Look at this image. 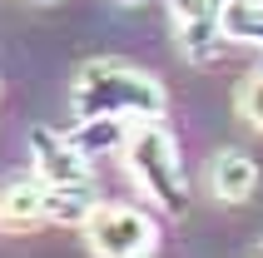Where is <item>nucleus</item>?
Segmentation results:
<instances>
[{
	"label": "nucleus",
	"mask_w": 263,
	"mask_h": 258,
	"mask_svg": "<svg viewBox=\"0 0 263 258\" xmlns=\"http://www.w3.org/2000/svg\"><path fill=\"white\" fill-rule=\"evenodd\" d=\"M258 189V164L243 149H219L209 159V194L219 204H249Z\"/></svg>",
	"instance_id": "423d86ee"
},
{
	"label": "nucleus",
	"mask_w": 263,
	"mask_h": 258,
	"mask_svg": "<svg viewBox=\"0 0 263 258\" xmlns=\"http://www.w3.org/2000/svg\"><path fill=\"white\" fill-rule=\"evenodd\" d=\"M30 169L40 174L45 184H80V179H95V164L74 149L70 134L45 129V124L30 129Z\"/></svg>",
	"instance_id": "20e7f679"
},
{
	"label": "nucleus",
	"mask_w": 263,
	"mask_h": 258,
	"mask_svg": "<svg viewBox=\"0 0 263 258\" xmlns=\"http://www.w3.org/2000/svg\"><path fill=\"white\" fill-rule=\"evenodd\" d=\"M174 30H179V50H184V60H194V65H214V60H223V50L234 45L223 15H214V10L184 15V20H174Z\"/></svg>",
	"instance_id": "39448f33"
},
{
	"label": "nucleus",
	"mask_w": 263,
	"mask_h": 258,
	"mask_svg": "<svg viewBox=\"0 0 263 258\" xmlns=\"http://www.w3.org/2000/svg\"><path fill=\"white\" fill-rule=\"evenodd\" d=\"M80 233L95 258H144L159 244V224L134 204H100Z\"/></svg>",
	"instance_id": "7ed1b4c3"
},
{
	"label": "nucleus",
	"mask_w": 263,
	"mask_h": 258,
	"mask_svg": "<svg viewBox=\"0 0 263 258\" xmlns=\"http://www.w3.org/2000/svg\"><path fill=\"white\" fill-rule=\"evenodd\" d=\"M129 129H134L129 119H74L70 139H74V149L95 164V159H104V154H124Z\"/></svg>",
	"instance_id": "1a4fd4ad"
},
{
	"label": "nucleus",
	"mask_w": 263,
	"mask_h": 258,
	"mask_svg": "<svg viewBox=\"0 0 263 258\" xmlns=\"http://www.w3.org/2000/svg\"><path fill=\"white\" fill-rule=\"evenodd\" d=\"M234 109H238V119H243L249 129H258V134H263V70H253L249 80L238 85Z\"/></svg>",
	"instance_id": "9b49d317"
},
{
	"label": "nucleus",
	"mask_w": 263,
	"mask_h": 258,
	"mask_svg": "<svg viewBox=\"0 0 263 258\" xmlns=\"http://www.w3.org/2000/svg\"><path fill=\"white\" fill-rule=\"evenodd\" d=\"M0 224H5V229L50 224V218H45V179L35 169L30 174H10V179L0 184Z\"/></svg>",
	"instance_id": "0eeeda50"
},
{
	"label": "nucleus",
	"mask_w": 263,
	"mask_h": 258,
	"mask_svg": "<svg viewBox=\"0 0 263 258\" xmlns=\"http://www.w3.org/2000/svg\"><path fill=\"white\" fill-rule=\"evenodd\" d=\"M169 109V89L159 85V75L139 70L129 60H89L80 65L70 85V115L74 119H164Z\"/></svg>",
	"instance_id": "f257e3e1"
},
{
	"label": "nucleus",
	"mask_w": 263,
	"mask_h": 258,
	"mask_svg": "<svg viewBox=\"0 0 263 258\" xmlns=\"http://www.w3.org/2000/svg\"><path fill=\"white\" fill-rule=\"evenodd\" d=\"M124 169L139 184L159 214H184L189 209V174H184V154H179V139L164 129V119H144V124L129 129V144H124Z\"/></svg>",
	"instance_id": "f03ea898"
},
{
	"label": "nucleus",
	"mask_w": 263,
	"mask_h": 258,
	"mask_svg": "<svg viewBox=\"0 0 263 258\" xmlns=\"http://www.w3.org/2000/svg\"><path fill=\"white\" fill-rule=\"evenodd\" d=\"M194 10H204V0H169V15H174V20H184V15H194Z\"/></svg>",
	"instance_id": "f8f14e48"
},
{
	"label": "nucleus",
	"mask_w": 263,
	"mask_h": 258,
	"mask_svg": "<svg viewBox=\"0 0 263 258\" xmlns=\"http://www.w3.org/2000/svg\"><path fill=\"white\" fill-rule=\"evenodd\" d=\"M100 189L95 179H80V184H45V218L50 224H70V229H85L89 214L100 209Z\"/></svg>",
	"instance_id": "6e6552de"
},
{
	"label": "nucleus",
	"mask_w": 263,
	"mask_h": 258,
	"mask_svg": "<svg viewBox=\"0 0 263 258\" xmlns=\"http://www.w3.org/2000/svg\"><path fill=\"white\" fill-rule=\"evenodd\" d=\"M40 5H55V0H40Z\"/></svg>",
	"instance_id": "2eb2a0df"
},
{
	"label": "nucleus",
	"mask_w": 263,
	"mask_h": 258,
	"mask_svg": "<svg viewBox=\"0 0 263 258\" xmlns=\"http://www.w3.org/2000/svg\"><path fill=\"white\" fill-rule=\"evenodd\" d=\"M223 25H229L234 40L263 50V0H234V5L223 10Z\"/></svg>",
	"instance_id": "9d476101"
},
{
	"label": "nucleus",
	"mask_w": 263,
	"mask_h": 258,
	"mask_svg": "<svg viewBox=\"0 0 263 258\" xmlns=\"http://www.w3.org/2000/svg\"><path fill=\"white\" fill-rule=\"evenodd\" d=\"M253 258H263V238H258V248H253Z\"/></svg>",
	"instance_id": "4468645a"
},
{
	"label": "nucleus",
	"mask_w": 263,
	"mask_h": 258,
	"mask_svg": "<svg viewBox=\"0 0 263 258\" xmlns=\"http://www.w3.org/2000/svg\"><path fill=\"white\" fill-rule=\"evenodd\" d=\"M115 5H144V0H115Z\"/></svg>",
	"instance_id": "ddd939ff"
},
{
	"label": "nucleus",
	"mask_w": 263,
	"mask_h": 258,
	"mask_svg": "<svg viewBox=\"0 0 263 258\" xmlns=\"http://www.w3.org/2000/svg\"><path fill=\"white\" fill-rule=\"evenodd\" d=\"M144 258H154V253H144Z\"/></svg>",
	"instance_id": "dca6fc26"
}]
</instances>
